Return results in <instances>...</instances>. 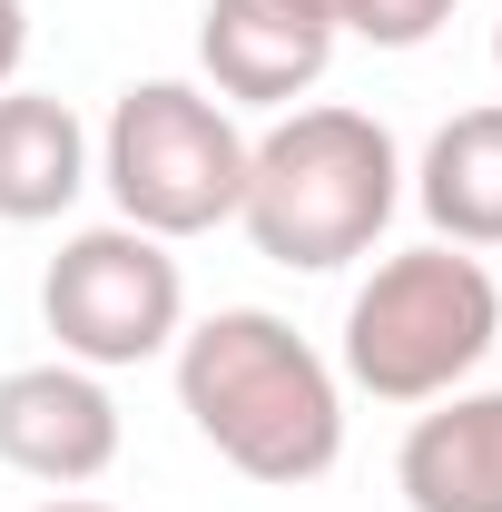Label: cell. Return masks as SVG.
Instances as JSON below:
<instances>
[{
	"label": "cell",
	"mask_w": 502,
	"mask_h": 512,
	"mask_svg": "<svg viewBox=\"0 0 502 512\" xmlns=\"http://www.w3.org/2000/svg\"><path fill=\"white\" fill-rule=\"evenodd\" d=\"M178 414L266 493L325 483L345 463V375L266 306H217L178 345Z\"/></svg>",
	"instance_id": "obj_1"
},
{
	"label": "cell",
	"mask_w": 502,
	"mask_h": 512,
	"mask_svg": "<svg viewBox=\"0 0 502 512\" xmlns=\"http://www.w3.org/2000/svg\"><path fill=\"white\" fill-rule=\"evenodd\" d=\"M404 207V158H394V128L375 109H286V119L247 138V197H237V227L266 266H296V276H335L355 256L384 247Z\"/></svg>",
	"instance_id": "obj_2"
},
{
	"label": "cell",
	"mask_w": 502,
	"mask_h": 512,
	"mask_svg": "<svg viewBox=\"0 0 502 512\" xmlns=\"http://www.w3.org/2000/svg\"><path fill=\"white\" fill-rule=\"evenodd\" d=\"M502 335V286L493 266L473 247H404L384 256L375 276L355 286V306H345V345H335V365L355 394H375V404H443V394H463L473 365L493 355Z\"/></svg>",
	"instance_id": "obj_3"
},
{
	"label": "cell",
	"mask_w": 502,
	"mask_h": 512,
	"mask_svg": "<svg viewBox=\"0 0 502 512\" xmlns=\"http://www.w3.org/2000/svg\"><path fill=\"white\" fill-rule=\"evenodd\" d=\"M99 188L119 207V227L158 237V247L207 237L247 197V128L197 79H128L99 128Z\"/></svg>",
	"instance_id": "obj_4"
},
{
	"label": "cell",
	"mask_w": 502,
	"mask_h": 512,
	"mask_svg": "<svg viewBox=\"0 0 502 512\" xmlns=\"http://www.w3.org/2000/svg\"><path fill=\"white\" fill-rule=\"evenodd\" d=\"M40 325L60 335L69 365L119 375V365H148V355H168L188 335V276H178V256L158 247V237H138V227L109 217V227H79L50 256Z\"/></svg>",
	"instance_id": "obj_5"
},
{
	"label": "cell",
	"mask_w": 502,
	"mask_h": 512,
	"mask_svg": "<svg viewBox=\"0 0 502 512\" xmlns=\"http://www.w3.org/2000/svg\"><path fill=\"white\" fill-rule=\"evenodd\" d=\"M0 463L20 483H50V493H79L119 463V404L89 365H10L0 375Z\"/></svg>",
	"instance_id": "obj_6"
},
{
	"label": "cell",
	"mask_w": 502,
	"mask_h": 512,
	"mask_svg": "<svg viewBox=\"0 0 502 512\" xmlns=\"http://www.w3.org/2000/svg\"><path fill=\"white\" fill-rule=\"evenodd\" d=\"M335 60V30L286 10V0H207L197 10V69H207V99H237V109H296Z\"/></svg>",
	"instance_id": "obj_7"
},
{
	"label": "cell",
	"mask_w": 502,
	"mask_h": 512,
	"mask_svg": "<svg viewBox=\"0 0 502 512\" xmlns=\"http://www.w3.org/2000/svg\"><path fill=\"white\" fill-rule=\"evenodd\" d=\"M394 493L414 512H502V384H463L404 424Z\"/></svg>",
	"instance_id": "obj_8"
},
{
	"label": "cell",
	"mask_w": 502,
	"mask_h": 512,
	"mask_svg": "<svg viewBox=\"0 0 502 512\" xmlns=\"http://www.w3.org/2000/svg\"><path fill=\"white\" fill-rule=\"evenodd\" d=\"M99 178V148L69 99L50 89H0V227H50Z\"/></svg>",
	"instance_id": "obj_9"
},
{
	"label": "cell",
	"mask_w": 502,
	"mask_h": 512,
	"mask_svg": "<svg viewBox=\"0 0 502 512\" xmlns=\"http://www.w3.org/2000/svg\"><path fill=\"white\" fill-rule=\"evenodd\" d=\"M414 207L434 217L443 247H502V99L453 109V119L424 138Z\"/></svg>",
	"instance_id": "obj_10"
},
{
	"label": "cell",
	"mask_w": 502,
	"mask_h": 512,
	"mask_svg": "<svg viewBox=\"0 0 502 512\" xmlns=\"http://www.w3.org/2000/svg\"><path fill=\"white\" fill-rule=\"evenodd\" d=\"M453 0H335V40H375V50H424Z\"/></svg>",
	"instance_id": "obj_11"
},
{
	"label": "cell",
	"mask_w": 502,
	"mask_h": 512,
	"mask_svg": "<svg viewBox=\"0 0 502 512\" xmlns=\"http://www.w3.org/2000/svg\"><path fill=\"white\" fill-rule=\"evenodd\" d=\"M20 60H30V0H0V89H20Z\"/></svg>",
	"instance_id": "obj_12"
},
{
	"label": "cell",
	"mask_w": 502,
	"mask_h": 512,
	"mask_svg": "<svg viewBox=\"0 0 502 512\" xmlns=\"http://www.w3.org/2000/svg\"><path fill=\"white\" fill-rule=\"evenodd\" d=\"M40 512H109V503H89V493H60V503H40Z\"/></svg>",
	"instance_id": "obj_13"
},
{
	"label": "cell",
	"mask_w": 502,
	"mask_h": 512,
	"mask_svg": "<svg viewBox=\"0 0 502 512\" xmlns=\"http://www.w3.org/2000/svg\"><path fill=\"white\" fill-rule=\"evenodd\" d=\"M493 69H502V20H493Z\"/></svg>",
	"instance_id": "obj_14"
}]
</instances>
